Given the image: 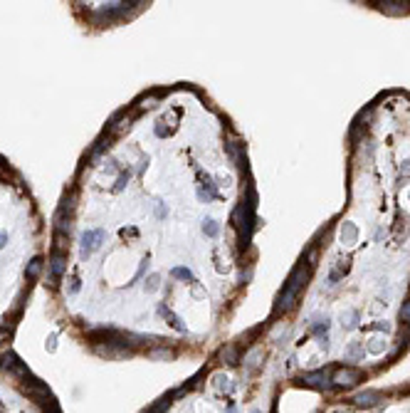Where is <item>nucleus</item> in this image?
I'll use <instances>...</instances> for the list:
<instances>
[{
    "label": "nucleus",
    "mask_w": 410,
    "mask_h": 413,
    "mask_svg": "<svg viewBox=\"0 0 410 413\" xmlns=\"http://www.w3.org/2000/svg\"><path fill=\"white\" fill-rule=\"evenodd\" d=\"M171 275H173V277H180V280H190V277H193L188 267H173V270H171Z\"/></svg>",
    "instance_id": "obj_11"
},
{
    "label": "nucleus",
    "mask_w": 410,
    "mask_h": 413,
    "mask_svg": "<svg viewBox=\"0 0 410 413\" xmlns=\"http://www.w3.org/2000/svg\"><path fill=\"white\" fill-rule=\"evenodd\" d=\"M235 356H237L235 347H228V349H223V352H220V359H223V361H228V364H235Z\"/></svg>",
    "instance_id": "obj_10"
},
{
    "label": "nucleus",
    "mask_w": 410,
    "mask_h": 413,
    "mask_svg": "<svg viewBox=\"0 0 410 413\" xmlns=\"http://www.w3.org/2000/svg\"><path fill=\"white\" fill-rule=\"evenodd\" d=\"M235 223H237V228H240L242 240H247V237H250V228H252V206L240 203V208L235 210Z\"/></svg>",
    "instance_id": "obj_3"
},
{
    "label": "nucleus",
    "mask_w": 410,
    "mask_h": 413,
    "mask_svg": "<svg viewBox=\"0 0 410 413\" xmlns=\"http://www.w3.org/2000/svg\"><path fill=\"white\" fill-rule=\"evenodd\" d=\"M129 181V174H124V176H119V181H117V186H114V191H121L124 188V183Z\"/></svg>",
    "instance_id": "obj_16"
},
{
    "label": "nucleus",
    "mask_w": 410,
    "mask_h": 413,
    "mask_svg": "<svg viewBox=\"0 0 410 413\" xmlns=\"http://www.w3.org/2000/svg\"><path fill=\"white\" fill-rule=\"evenodd\" d=\"M5 237H8V235H5V233H0V247H3V242H5Z\"/></svg>",
    "instance_id": "obj_19"
},
{
    "label": "nucleus",
    "mask_w": 410,
    "mask_h": 413,
    "mask_svg": "<svg viewBox=\"0 0 410 413\" xmlns=\"http://www.w3.org/2000/svg\"><path fill=\"white\" fill-rule=\"evenodd\" d=\"M376 398H378V393H373V391H366V393H361V396H358L356 401H358L361 406H363V403L368 406V403H371V401H376Z\"/></svg>",
    "instance_id": "obj_12"
},
{
    "label": "nucleus",
    "mask_w": 410,
    "mask_h": 413,
    "mask_svg": "<svg viewBox=\"0 0 410 413\" xmlns=\"http://www.w3.org/2000/svg\"><path fill=\"white\" fill-rule=\"evenodd\" d=\"M156 287H158V275H151L148 277V292H153Z\"/></svg>",
    "instance_id": "obj_15"
},
{
    "label": "nucleus",
    "mask_w": 410,
    "mask_h": 413,
    "mask_svg": "<svg viewBox=\"0 0 410 413\" xmlns=\"http://www.w3.org/2000/svg\"><path fill=\"white\" fill-rule=\"evenodd\" d=\"M72 208H74V196L69 193L67 198H62L57 215H55V228H57L55 233H62V235H64V230H69V215H72Z\"/></svg>",
    "instance_id": "obj_2"
},
{
    "label": "nucleus",
    "mask_w": 410,
    "mask_h": 413,
    "mask_svg": "<svg viewBox=\"0 0 410 413\" xmlns=\"http://www.w3.org/2000/svg\"><path fill=\"white\" fill-rule=\"evenodd\" d=\"M353 237H356V228L346 223V228H341V240H353Z\"/></svg>",
    "instance_id": "obj_13"
},
{
    "label": "nucleus",
    "mask_w": 410,
    "mask_h": 413,
    "mask_svg": "<svg viewBox=\"0 0 410 413\" xmlns=\"http://www.w3.org/2000/svg\"><path fill=\"white\" fill-rule=\"evenodd\" d=\"M304 384L326 386V374H324V371H319V374H309V376H304Z\"/></svg>",
    "instance_id": "obj_8"
},
{
    "label": "nucleus",
    "mask_w": 410,
    "mask_h": 413,
    "mask_svg": "<svg viewBox=\"0 0 410 413\" xmlns=\"http://www.w3.org/2000/svg\"><path fill=\"white\" fill-rule=\"evenodd\" d=\"M104 237H107L104 230H87V233L82 235V253H84V255L94 253V250L104 242Z\"/></svg>",
    "instance_id": "obj_5"
},
{
    "label": "nucleus",
    "mask_w": 410,
    "mask_h": 413,
    "mask_svg": "<svg viewBox=\"0 0 410 413\" xmlns=\"http://www.w3.org/2000/svg\"><path fill=\"white\" fill-rule=\"evenodd\" d=\"M52 280H59V275L64 272V265H67V260H64V255L59 253V250H55V255H52Z\"/></svg>",
    "instance_id": "obj_6"
},
{
    "label": "nucleus",
    "mask_w": 410,
    "mask_h": 413,
    "mask_svg": "<svg viewBox=\"0 0 410 413\" xmlns=\"http://www.w3.org/2000/svg\"><path fill=\"white\" fill-rule=\"evenodd\" d=\"M400 317H403L405 322H410V302L405 304V307H403V309H400Z\"/></svg>",
    "instance_id": "obj_17"
},
{
    "label": "nucleus",
    "mask_w": 410,
    "mask_h": 413,
    "mask_svg": "<svg viewBox=\"0 0 410 413\" xmlns=\"http://www.w3.org/2000/svg\"><path fill=\"white\" fill-rule=\"evenodd\" d=\"M304 280H306V267L301 265V267H296V270L292 272V277H289V282H287V290H284V292L279 295V299H277V312L292 307V302L296 299V295H299Z\"/></svg>",
    "instance_id": "obj_1"
},
{
    "label": "nucleus",
    "mask_w": 410,
    "mask_h": 413,
    "mask_svg": "<svg viewBox=\"0 0 410 413\" xmlns=\"http://www.w3.org/2000/svg\"><path fill=\"white\" fill-rule=\"evenodd\" d=\"M218 230H220V228H218V223H215L213 218H205V220H203V233H205V235L215 237V235H218Z\"/></svg>",
    "instance_id": "obj_9"
},
{
    "label": "nucleus",
    "mask_w": 410,
    "mask_h": 413,
    "mask_svg": "<svg viewBox=\"0 0 410 413\" xmlns=\"http://www.w3.org/2000/svg\"><path fill=\"white\" fill-rule=\"evenodd\" d=\"M40 270H42V258H32L28 265V277L30 280H35L37 275H40Z\"/></svg>",
    "instance_id": "obj_7"
},
{
    "label": "nucleus",
    "mask_w": 410,
    "mask_h": 413,
    "mask_svg": "<svg viewBox=\"0 0 410 413\" xmlns=\"http://www.w3.org/2000/svg\"><path fill=\"white\" fill-rule=\"evenodd\" d=\"M361 379H363V374L358 371V369H339V371H334V376H331V384L336 386H356L361 384Z\"/></svg>",
    "instance_id": "obj_4"
},
{
    "label": "nucleus",
    "mask_w": 410,
    "mask_h": 413,
    "mask_svg": "<svg viewBox=\"0 0 410 413\" xmlns=\"http://www.w3.org/2000/svg\"><path fill=\"white\" fill-rule=\"evenodd\" d=\"M153 359H171L173 356V352H166V349H161V352H153Z\"/></svg>",
    "instance_id": "obj_14"
},
{
    "label": "nucleus",
    "mask_w": 410,
    "mask_h": 413,
    "mask_svg": "<svg viewBox=\"0 0 410 413\" xmlns=\"http://www.w3.org/2000/svg\"><path fill=\"white\" fill-rule=\"evenodd\" d=\"M8 339H10V329L3 326V329H0V342H8Z\"/></svg>",
    "instance_id": "obj_18"
}]
</instances>
